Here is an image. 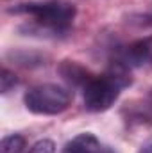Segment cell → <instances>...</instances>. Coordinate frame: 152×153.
<instances>
[{
  "mask_svg": "<svg viewBox=\"0 0 152 153\" xmlns=\"http://www.w3.org/2000/svg\"><path fill=\"white\" fill-rule=\"evenodd\" d=\"M9 13L27 14L32 18L31 23H23L18 29L25 36L57 39L65 38L70 32L77 9L75 5L65 0H36V2H25L16 7H11Z\"/></svg>",
  "mask_w": 152,
  "mask_h": 153,
  "instance_id": "6da1fadb",
  "label": "cell"
},
{
  "mask_svg": "<svg viewBox=\"0 0 152 153\" xmlns=\"http://www.w3.org/2000/svg\"><path fill=\"white\" fill-rule=\"evenodd\" d=\"M132 70L116 59H109V64L104 73L93 75L88 84L81 89L84 109L90 112H106L114 105L122 89L132 84Z\"/></svg>",
  "mask_w": 152,
  "mask_h": 153,
  "instance_id": "7a4b0ae2",
  "label": "cell"
},
{
  "mask_svg": "<svg viewBox=\"0 0 152 153\" xmlns=\"http://www.w3.org/2000/svg\"><path fill=\"white\" fill-rule=\"evenodd\" d=\"M23 103L29 112L38 116L63 114L72 103V93L57 84H38L25 91Z\"/></svg>",
  "mask_w": 152,
  "mask_h": 153,
  "instance_id": "3957f363",
  "label": "cell"
},
{
  "mask_svg": "<svg viewBox=\"0 0 152 153\" xmlns=\"http://www.w3.org/2000/svg\"><path fill=\"white\" fill-rule=\"evenodd\" d=\"M109 59H116L118 62L125 64L129 70H140V68L152 66V34L134 39L127 45L116 46L111 52Z\"/></svg>",
  "mask_w": 152,
  "mask_h": 153,
  "instance_id": "277c9868",
  "label": "cell"
},
{
  "mask_svg": "<svg viewBox=\"0 0 152 153\" xmlns=\"http://www.w3.org/2000/svg\"><path fill=\"white\" fill-rule=\"evenodd\" d=\"M57 73L74 89H82L88 84V80L93 76V73L88 68H84L82 64H79L77 61H72V59H63L57 64Z\"/></svg>",
  "mask_w": 152,
  "mask_h": 153,
  "instance_id": "5b68a950",
  "label": "cell"
},
{
  "mask_svg": "<svg viewBox=\"0 0 152 153\" xmlns=\"http://www.w3.org/2000/svg\"><path fill=\"white\" fill-rule=\"evenodd\" d=\"M100 148H102L100 141L91 132H84L75 135L72 141H68L66 146L63 148V153H97Z\"/></svg>",
  "mask_w": 152,
  "mask_h": 153,
  "instance_id": "8992f818",
  "label": "cell"
},
{
  "mask_svg": "<svg viewBox=\"0 0 152 153\" xmlns=\"http://www.w3.org/2000/svg\"><path fill=\"white\" fill-rule=\"evenodd\" d=\"M127 121L134 123H152V89L136 103H131L127 109Z\"/></svg>",
  "mask_w": 152,
  "mask_h": 153,
  "instance_id": "52a82bcc",
  "label": "cell"
},
{
  "mask_svg": "<svg viewBox=\"0 0 152 153\" xmlns=\"http://www.w3.org/2000/svg\"><path fill=\"white\" fill-rule=\"evenodd\" d=\"M9 59H13L16 64L25 66V68H34V66H43L47 57L36 53V52H27V50H18V52H11L7 55Z\"/></svg>",
  "mask_w": 152,
  "mask_h": 153,
  "instance_id": "ba28073f",
  "label": "cell"
},
{
  "mask_svg": "<svg viewBox=\"0 0 152 153\" xmlns=\"http://www.w3.org/2000/svg\"><path fill=\"white\" fill-rule=\"evenodd\" d=\"M25 144H27V141L20 134L5 135L0 143V153H22L25 150Z\"/></svg>",
  "mask_w": 152,
  "mask_h": 153,
  "instance_id": "9c48e42d",
  "label": "cell"
},
{
  "mask_svg": "<svg viewBox=\"0 0 152 153\" xmlns=\"http://www.w3.org/2000/svg\"><path fill=\"white\" fill-rule=\"evenodd\" d=\"M0 80H2V94H7L11 89H14V87L18 85V76L14 75L9 68H4V70H2Z\"/></svg>",
  "mask_w": 152,
  "mask_h": 153,
  "instance_id": "30bf717a",
  "label": "cell"
},
{
  "mask_svg": "<svg viewBox=\"0 0 152 153\" xmlns=\"http://www.w3.org/2000/svg\"><path fill=\"white\" fill-rule=\"evenodd\" d=\"M27 153H56V143L52 139H41L34 143Z\"/></svg>",
  "mask_w": 152,
  "mask_h": 153,
  "instance_id": "8fae6325",
  "label": "cell"
},
{
  "mask_svg": "<svg viewBox=\"0 0 152 153\" xmlns=\"http://www.w3.org/2000/svg\"><path fill=\"white\" fill-rule=\"evenodd\" d=\"M138 153H152V139H149L145 144H141V148H140Z\"/></svg>",
  "mask_w": 152,
  "mask_h": 153,
  "instance_id": "7c38bea8",
  "label": "cell"
},
{
  "mask_svg": "<svg viewBox=\"0 0 152 153\" xmlns=\"http://www.w3.org/2000/svg\"><path fill=\"white\" fill-rule=\"evenodd\" d=\"M97 153H116V152H114V148H111V146H102Z\"/></svg>",
  "mask_w": 152,
  "mask_h": 153,
  "instance_id": "4fadbf2b",
  "label": "cell"
},
{
  "mask_svg": "<svg viewBox=\"0 0 152 153\" xmlns=\"http://www.w3.org/2000/svg\"><path fill=\"white\" fill-rule=\"evenodd\" d=\"M147 20H150L149 23H152V13H150V14H149V16H147Z\"/></svg>",
  "mask_w": 152,
  "mask_h": 153,
  "instance_id": "5bb4252c",
  "label": "cell"
}]
</instances>
